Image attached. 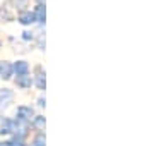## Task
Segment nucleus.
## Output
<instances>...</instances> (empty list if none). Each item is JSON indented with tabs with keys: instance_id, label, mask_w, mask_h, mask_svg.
Wrapping results in <instances>:
<instances>
[{
	"instance_id": "nucleus-1",
	"label": "nucleus",
	"mask_w": 154,
	"mask_h": 146,
	"mask_svg": "<svg viewBox=\"0 0 154 146\" xmlns=\"http://www.w3.org/2000/svg\"><path fill=\"white\" fill-rule=\"evenodd\" d=\"M33 84L36 86L39 91H45V88H46V74H45V69H43V65H41V64L34 65Z\"/></svg>"
},
{
	"instance_id": "nucleus-2",
	"label": "nucleus",
	"mask_w": 154,
	"mask_h": 146,
	"mask_svg": "<svg viewBox=\"0 0 154 146\" xmlns=\"http://www.w3.org/2000/svg\"><path fill=\"white\" fill-rule=\"evenodd\" d=\"M14 91L11 88H0V112H4L14 103Z\"/></svg>"
},
{
	"instance_id": "nucleus-3",
	"label": "nucleus",
	"mask_w": 154,
	"mask_h": 146,
	"mask_svg": "<svg viewBox=\"0 0 154 146\" xmlns=\"http://www.w3.org/2000/svg\"><path fill=\"white\" fill-rule=\"evenodd\" d=\"M34 117V108L31 105H19L16 108V117L17 120H26V122H31V119Z\"/></svg>"
},
{
	"instance_id": "nucleus-4",
	"label": "nucleus",
	"mask_w": 154,
	"mask_h": 146,
	"mask_svg": "<svg viewBox=\"0 0 154 146\" xmlns=\"http://www.w3.org/2000/svg\"><path fill=\"white\" fill-rule=\"evenodd\" d=\"M0 17H2V21H7V23H11L16 19V11H14V7L9 4V0L2 4L0 7Z\"/></svg>"
},
{
	"instance_id": "nucleus-5",
	"label": "nucleus",
	"mask_w": 154,
	"mask_h": 146,
	"mask_svg": "<svg viewBox=\"0 0 154 146\" xmlns=\"http://www.w3.org/2000/svg\"><path fill=\"white\" fill-rule=\"evenodd\" d=\"M14 76V67H12L11 60H0V79L4 81H11Z\"/></svg>"
},
{
	"instance_id": "nucleus-6",
	"label": "nucleus",
	"mask_w": 154,
	"mask_h": 146,
	"mask_svg": "<svg viewBox=\"0 0 154 146\" xmlns=\"http://www.w3.org/2000/svg\"><path fill=\"white\" fill-rule=\"evenodd\" d=\"M16 17H17V21H19L22 26H31V24L36 23L34 12H33V11H29V9H26V11H21Z\"/></svg>"
},
{
	"instance_id": "nucleus-7",
	"label": "nucleus",
	"mask_w": 154,
	"mask_h": 146,
	"mask_svg": "<svg viewBox=\"0 0 154 146\" xmlns=\"http://www.w3.org/2000/svg\"><path fill=\"white\" fill-rule=\"evenodd\" d=\"M0 134L2 136L14 134V119H11V117L0 119Z\"/></svg>"
},
{
	"instance_id": "nucleus-8",
	"label": "nucleus",
	"mask_w": 154,
	"mask_h": 146,
	"mask_svg": "<svg viewBox=\"0 0 154 146\" xmlns=\"http://www.w3.org/2000/svg\"><path fill=\"white\" fill-rule=\"evenodd\" d=\"M12 67H14V74H16L17 78L19 76H28L29 74V64L28 60H16L14 64H12Z\"/></svg>"
},
{
	"instance_id": "nucleus-9",
	"label": "nucleus",
	"mask_w": 154,
	"mask_h": 146,
	"mask_svg": "<svg viewBox=\"0 0 154 146\" xmlns=\"http://www.w3.org/2000/svg\"><path fill=\"white\" fill-rule=\"evenodd\" d=\"M34 12V17H36V23L43 28L45 21H46V11H45V4L41 2V4H36V7L33 9Z\"/></svg>"
},
{
	"instance_id": "nucleus-10",
	"label": "nucleus",
	"mask_w": 154,
	"mask_h": 146,
	"mask_svg": "<svg viewBox=\"0 0 154 146\" xmlns=\"http://www.w3.org/2000/svg\"><path fill=\"white\" fill-rule=\"evenodd\" d=\"M16 84L19 90H29L31 86H33V78L31 76H19V78H16Z\"/></svg>"
},
{
	"instance_id": "nucleus-11",
	"label": "nucleus",
	"mask_w": 154,
	"mask_h": 146,
	"mask_svg": "<svg viewBox=\"0 0 154 146\" xmlns=\"http://www.w3.org/2000/svg\"><path fill=\"white\" fill-rule=\"evenodd\" d=\"M45 124H46L45 115H34V117L31 119V127L36 129L38 132H43V131H45Z\"/></svg>"
},
{
	"instance_id": "nucleus-12",
	"label": "nucleus",
	"mask_w": 154,
	"mask_h": 146,
	"mask_svg": "<svg viewBox=\"0 0 154 146\" xmlns=\"http://www.w3.org/2000/svg\"><path fill=\"white\" fill-rule=\"evenodd\" d=\"M45 143H46V138H45V132H36L33 138V141H31V144L29 146H45Z\"/></svg>"
},
{
	"instance_id": "nucleus-13",
	"label": "nucleus",
	"mask_w": 154,
	"mask_h": 146,
	"mask_svg": "<svg viewBox=\"0 0 154 146\" xmlns=\"http://www.w3.org/2000/svg\"><path fill=\"white\" fill-rule=\"evenodd\" d=\"M22 40H24V41H31V40H34V31L33 29H26V31H22Z\"/></svg>"
},
{
	"instance_id": "nucleus-14",
	"label": "nucleus",
	"mask_w": 154,
	"mask_h": 146,
	"mask_svg": "<svg viewBox=\"0 0 154 146\" xmlns=\"http://www.w3.org/2000/svg\"><path fill=\"white\" fill-rule=\"evenodd\" d=\"M45 105H46V100H45V96H39V98H38V107L43 108Z\"/></svg>"
},
{
	"instance_id": "nucleus-15",
	"label": "nucleus",
	"mask_w": 154,
	"mask_h": 146,
	"mask_svg": "<svg viewBox=\"0 0 154 146\" xmlns=\"http://www.w3.org/2000/svg\"><path fill=\"white\" fill-rule=\"evenodd\" d=\"M0 146H11V139H4V141H0Z\"/></svg>"
},
{
	"instance_id": "nucleus-16",
	"label": "nucleus",
	"mask_w": 154,
	"mask_h": 146,
	"mask_svg": "<svg viewBox=\"0 0 154 146\" xmlns=\"http://www.w3.org/2000/svg\"><path fill=\"white\" fill-rule=\"evenodd\" d=\"M36 2H38V4H41V2H43V0H36Z\"/></svg>"
},
{
	"instance_id": "nucleus-17",
	"label": "nucleus",
	"mask_w": 154,
	"mask_h": 146,
	"mask_svg": "<svg viewBox=\"0 0 154 146\" xmlns=\"http://www.w3.org/2000/svg\"><path fill=\"white\" fill-rule=\"evenodd\" d=\"M0 48H2V40H0Z\"/></svg>"
}]
</instances>
